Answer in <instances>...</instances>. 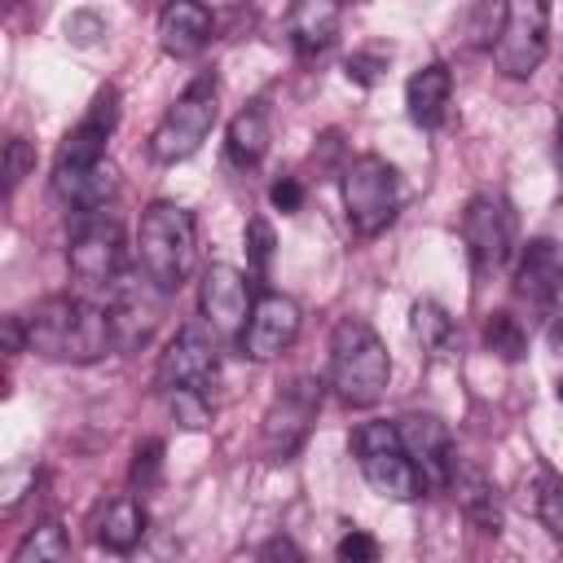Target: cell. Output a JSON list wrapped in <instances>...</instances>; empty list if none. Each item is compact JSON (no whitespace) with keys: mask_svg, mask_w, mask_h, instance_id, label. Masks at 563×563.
<instances>
[{"mask_svg":"<svg viewBox=\"0 0 563 563\" xmlns=\"http://www.w3.org/2000/svg\"><path fill=\"white\" fill-rule=\"evenodd\" d=\"M484 343H488V352H497L501 361H519L523 347H528V334H523V325H519L510 312H493V317L484 321Z\"/></svg>","mask_w":563,"mask_h":563,"instance_id":"obj_27","label":"cell"},{"mask_svg":"<svg viewBox=\"0 0 563 563\" xmlns=\"http://www.w3.org/2000/svg\"><path fill=\"white\" fill-rule=\"evenodd\" d=\"M180 427H207V400L202 391H163Z\"/></svg>","mask_w":563,"mask_h":563,"instance_id":"obj_30","label":"cell"},{"mask_svg":"<svg viewBox=\"0 0 563 563\" xmlns=\"http://www.w3.org/2000/svg\"><path fill=\"white\" fill-rule=\"evenodd\" d=\"M537 515L545 523V532L563 545V475H545L541 493H537Z\"/></svg>","mask_w":563,"mask_h":563,"instance_id":"obj_28","label":"cell"},{"mask_svg":"<svg viewBox=\"0 0 563 563\" xmlns=\"http://www.w3.org/2000/svg\"><path fill=\"white\" fill-rule=\"evenodd\" d=\"M224 150H229V163L233 167H255L264 158V150H268V110L260 101L233 114Z\"/></svg>","mask_w":563,"mask_h":563,"instance_id":"obj_22","label":"cell"},{"mask_svg":"<svg viewBox=\"0 0 563 563\" xmlns=\"http://www.w3.org/2000/svg\"><path fill=\"white\" fill-rule=\"evenodd\" d=\"M123 229L114 216L97 211V216H79L75 233H70V246H66V260H70V273L84 282V286H97V290H114L128 268H123Z\"/></svg>","mask_w":563,"mask_h":563,"instance_id":"obj_7","label":"cell"},{"mask_svg":"<svg viewBox=\"0 0 563 563\" xmlns=\"http://www.w3.org/2000/svg\"><path fill=\"white\" fill-rule=\"evenodd\" d=\"M119 123V92L101 88L88 106V114L66 132L62 150H57V167H97L106 163V141Z\"/></svg>","mask_w":563,"mask_h":563,"instance_id":"obj_15","label":"cell"},{"mask_svg":"<svg viewBox=\"0 0 563 563\" xmlns=\"http://www.w3.org/2000/svg\"><path fill=\"white\" fill-rule=\"evenodd\" d=\"M158 462H163V440H145V444H136V453H132V484H150L154 475H158Z\"/></svg>","mask_w":563,"mask_h":563,"instance_id":"obj_33","label":"cell"},{"mask_svg":"<svg viewBox=\"0 0 563 563\" xmlns=\"http://www.w3.org/2000/svg\"><path fill=\"white\" fill-rule=\"evenodd\" d=\"M312 413H317V391H312V383H290V387L273 400V409H268V418H264L268 453L290 457V453L303 444Z\"/></svg>","mask_w":563,"mask_h":563,"instance_id":"obj_16","label":"cell"},{"mask_svg":"<svg viewBox=\"0 0 563 563\" xmlns=\"http://www.w3.org/2000/svg\"><path fill=\"white\" fill-rule=\"evenodd\" d=\"M453 497L462 501V510L484 528V532H497L501 528V506H497V488L488 484L484 471H471V466H457L453 475Z\"/></svg>","mask_w":563,"mask_h":563,"instance_id":"obj_24","label":"cell"},{"mask_svg":"<svg viewBox=\"0 0 563 563\" xmlns=\"http://www.w3.org/2000/svg\"><path fill=\"white\" fill-rule=\"evenodd\" d=\"M339 563H378V541L361 528H352L343 541H339Z\"/></svg>","mask_w":563,"mask_h":563,"instance_id":"obj_32","label":"cell"},{"mask_svg":"<svg viewBox=\"0 0 563 563\" xmlns=\"http://www.w3.org/2000/svg\"><path fill=\"white\" fill-rule=\"evenodd\" d=\"M339 22H343V9L339 4H330V0H303V4L290 9L286 35H290V44H295L299 57H312V53H321V48L334 44Z\"/></svg>","mask_w":563,"mask_h":563,"instance_id":"obj_20","label":"cell"},{"mask_svg":"<svg viewBox=\"0 0 563 563\" xmlns=\"http://www.w3.org/2000/svg\"><path fill=\"white\" fill-rule=\"evenodd\" d=\"M299 334V303L290 295H277V290H264L255 303H251V321L242 330V352L251 361H273L282 356Z\"/></svg>","mask_w":563,"mask_h":563,"instance_id":"obj_13","label":"cell"},{"mask_svg":"<svg viewBox=\"0 0 563 563\" xmlns=\"http://www.w3.org/2000/svg\"><path fill=\"white\" fill-rule=\"evenodd\" d=\"M141 537H145V510L132 497H114L97 519V541L114 554H128L141 545Z\"/></svg>","mask_w":563,"mask_h":563,"instance_id":"obj_23","label":"cell"},{"mask_svg":"<svg viewBox=\"0 0 563 563\" xmlns=\"http://www.w3.org/2000/svg\"><path fill=\"white\" fill-rule=\"evenodd\" d=\"M387 383H391V356H387L383 339L374 334L369 321L343 317L330 330V387H334V396L352 409H369L374 400H383Z\"/></svg>","mask_w":563,"mask_h":563,"instance_id":"obj_2","label":"cell"},{"mask_svg":"<svg viewBox=\"0 0 563 563\" xmlns=\"http://www.w3.org/2000/svg\"><path fill=\"white\" fill-rule=\"evenodd\" d=\"M31 167H35V150H31L22 136H13V141L4 145V194H13Z\"/></svg>","mask_w":563,"mask_h":563,"instance_id":"obj_29","label":"cell"},{"mask_svg":"<svg viewBox=\"0 0 563 563\" xmlns=\"http://www.w3.org/2000/svg\"><path fill=\"white\" fill-rule=\"evenodd\" d=\"M559 400H563V378H559Z\"/></svg>","mask_w":563,"mask_h":563,"instance_id":"obj_39","label":"cell"},{"mask_svg":"<svg viewBox=\"0 0 563 563\" xmlns=\"http://www.w3.org/2000/svg\"><path fill=\"white\" fill-rule=\"evenodd\" d=\"M383 66H387V62H383L378 53H352V57H347V79L361 84V88H369Z\"/></svg>","mask_w":563,"mask_h":563,"instance_id":"obj_35","label":"cell"},{"mask_svg":"<svg viewBox=\"0 0 563 563\" xmlns=\"http://www.w3.org/2000/svg\"><path fill=\"white\" fill-rule=\"evenodd\" d=\"M559 180H563V119H559Z\"/></svg>","mask_w":563,"mask_h":563,"instance_id":"obj_38","label":"cell"},{"mask_svg":"<svg viewBox=\"0 0 563 563\" xmlns=\"http://www.w3.org/2000/svg\"><path fill=\"white\" fill-rule=\"evenodd\" d=\"M343 207H347V224L361 238H378L400 211L396 167L378 154H356L343 172Z\"/></svg>","mask_w":563,"mask_h":563,"instance_id":"obj_5","label":"cell"},{"mask_svg":"<svg viewBox=\"0 0 563 563\" xmlns=\"http://www.w3.org/2000/svg\"><path fill=\"white\" fill-rule=\"evenodd\" d=\"M216 97H220L216 75H198V79L163 110V119H158V128H154V136H150V154H154L158 163H180V158H189V154L207 141V132L216 128V114H220Z\"/></svg>","mask_w":563,"mask_h":563,"instance_id":"obj_6","label":"cell"},{"mask_svg":"<svg viewBox=\"0 0 563 563\" xmlns=\"http://www.w3.org/2000/svg\"><path fill=\"white\" fill-rule=\"evenodd\" d=\"M53 194L66 207H75L79 216H97L119 194V172L110 163H97V167H53Z\"/></svg>","mask_w":563,"mask_h":563,"instance_id":"obj_17","label":"cell"},{"mask_svg":"<svg viewBox=\"0 0 563 563\" xmlns=\"http://www.w3.org/2000/svg\"><path fill=\"white\" fill-rule=\"evenodd\" d=\"M13 563H70V537H66V528H62L57 519L35 523V528L18 541Z\"/></svg>","mask_w":563,"mask_h":563,"instance_id":"obj_25","label":"cell"},{"mask_svg":"<svg viewBox=\"0 0 563 563\" xmlns=\"http://www.w3.org/2000/svg\"><path fill=\"white\" fill-rule=\"evenodd\" d=\"M545 48H550V9L545 4H532V0L506 4L501 9L497 40H493L497 70L510 75V79H528L545 62Z\"/></svg>","mask_w":563,"mask_h":563,"instance_id":"obj_8","label":"cell"},{"mask_svg":"<svg viewBox=\"0 0 563 563\" xmlns=\"http://www.w3.org/2000/svg\"><path fill=\"white\" fill-rule=\"evenodd\" d=\"M246 255H251L255 273H264L268 260H273V229H268V220H260V216L246 224Z\"/></svg>","mask_w":563,"mask_h":563,"instance_id":"obj_31","label":"cell"},{"mask_svg":"<svg viewBox=\"0 0 563 563\" xmlns=\"http://www.w3.org/2000/svg\"><path fill=\"white\" fill-rule=\"evenodd\" d=\"M22 330L31 352H40L44 361H70V365H88L106 356V347L114 343L110 312L79 295H53L35 303L22 317Z\"/></svg>","mask_w":563,"mask_h":563,"instance_id":"obj_1","label":"cell"},{"mask_svg":"<svg viewBox=\"0 0 563 563\" xmlns=\"http://www.w3.org/2000/svg\"><path fill=\"white\" fill-rule=\"evenodd\" d=\"M352 453H356V466L365 475V484L391 501H413L427 484L418 475V466L409 462L405 444H400V431L396 422H361L352 431Z\"/></svg>","mask_w":563,"mask_h":563,"instance_id":"obj_4","label":"cell"},{"mask_svg":"<svg viewBox=\"0 0 563 563\" xmlns=\"http://www.w3.org/2000/svg\"><path fill=\"white\" fill-rule=\"evenodd\" d=\"M260 563H308L303 550L290 541V537H273L264 550H260Z\"/></svg>","mask_w":563,"mask_h":563,"instance_id":"obj_36","label":"cell"},{"mask_svg":"<svg viewBox=\"0 0 563 563\" xmlns=\"http://www.w3.org/2000/svg\"><path fill=\"white\" fill-rule=\"evenodd\" d=\"M251 286L233 264H211L198 282V308L216 339H242L251 321Z\"/></svg>","mask_w":563,"mask_h":563,"instance_id":"obj_11","label":"cell"},{"mask_svg":"<svg viewBox=\"0 0 563 563\" xmlns=\"http://www.w3.org/2000/svg\"><path fill=\"white\" fill-rule=\"evenodd\" d=\"M136 260H141V273L163 295L180 290L194 273V260H198L194 216L176 202H154L141 216V229H136Z\"/></svg>","mask_w":563,"mask_h":563,"instance_id":"obj_3","label":"cell"},{"mask_svg":"<svg viewBox=\"0 0 563 563\" xmlns=\"http://www.w3.org/2000/svg\"><path fill=\"white\" fill-rule=\"evenodd\" d=\"M515 290L532 303H550L563 290V255L550 238H532L515 264Z\"/></svg>","mask_w":563,"mask_h":563,"instance_id":"obj_19","label":"cell"},{"mask_svg":"<svg viewBox=\"0 0 563 563\" xmlns=\"http://www.w3.org/2000/svg\"><path fill=\"white\" fill-rule=\"evenodd\" d=\"M409 330H413V339L422 343V352H431V356H440V352L449 347V339H453V321H449V312H444L440 303H431V299L413 303V312H409Z\"/></svg>","mask_w":563,"mask_h":563,"instance_id":"obj_26","label":"cell"},{"mask_svg":"<svg viewBox=\"0 0 563 563\" xmlns=\"http://www.w3.org/2000/svg\"><path fill=\"white\" fill-rule=\"evenodd\" d=\"M268 202L277 207V211H299L303 207V185L295 180V176H282V180H273V189H268Z\"/></svg>","mask_w":563,"mask_h":563,"instance_id":"obj_34","label":"cell"},{"mask_svg":"<svg viewBox=\"0 0 563 563\" xmlns=\"http://www.w3.org/2000/svg\"><path fill=\"white\" fill-rule=\"evenodd\" d=\"M220 369V347L207 325H180L158 356V391H207Z\"/></svg>","mask_w":563,"mask_h":563,"instance_id":"obj_10","label":"cell"},{"mask_svg":"<svg viewBox=\"0 0 563 563\" xmlns=\"http://www.w3.org/2000/svg\"><path fill=\"white\" fill-rule=\"evenodd\" d=\"M449 97H453V75L444 62H431L422 70L409 75L405 84V106H409V119L422 123V128H435L449 110Z\"/></svg>","mask_w":563,"mask_h":563,"instance_id":"obj_21","label":"cell"},{"mask_svg":"<svg viewBox=\"0 0 563 563\" xmlns=\"http://www.w3.org/2000/svg\"><path fill=\"white\" fill-rule=\"evenodd\" d=\"M211 31H216L211 9H202L194 0H176V4H167L158 13V44H163L167 57H194V53H202L211 44Z\"/></svg>","mask_w":563,"mask_h":563,"instance_id":"obj_18","label":"cell"},{"mask_svg":"<svg viewBox=\"0 0 563 563\" xmlns=\"http://www.w3.org/2000/svg\"><path fill=\"white\" fill-rule=\"evenodd\" d=\"M106 312H110V325H114V343H123V347L145 343L150 330H154V321H158V312H163V290L136 268V273H128L110 290Z\"/></svg>","mask_w":563,"mask_h":563,"instance_id":"obj_14","label":"cell"},{"mask_svg":"<svg viewBox=\"0 0 563 563\" xmlns=\"http://www.w3.org/2000/svg\"><path fill=\"white\" fill-rule=\"evenodd\" d=\"M462 238H466V255H471L475 277L497 273L510 260V246H515V216H510V207L501 198H493V194L471 198L466 211H462Z\"/></svg>","mask_w":563,"mask_h":563,"instance_id":"obj_9","label":"cell"},{"mask_svg":"<svg viewBox=\"0 0 563 563\" xmlns=\"http://www.w3.org/2000/svg\"><path fill=\"white\" fill-rule=\"evenodd\" d=\"M545 339H550V347H554V352H563V312H559V317L550 321V330H545Z\"/></svg>","mask_w":563,"mask_h":563,"instance_id":"obj_37","label":"cell"},{"mask_svg":"<svg viewBox=\"0 0 563 563\" xmlns=\"http://www.w3.org/2000/svg\"><path fill=\"white\" fill-rule=\"evenodd\" d=\"M396 431H400V444H405L409 462L418 466L422 484L427 488H449L453 475H457V466H462L449 427L440 418H431V413H405L396 422Z\"/></svg>","mask_w":563,"mask_h":563,"instance_id":"obj_12","label":"cell"}]
</instances>
